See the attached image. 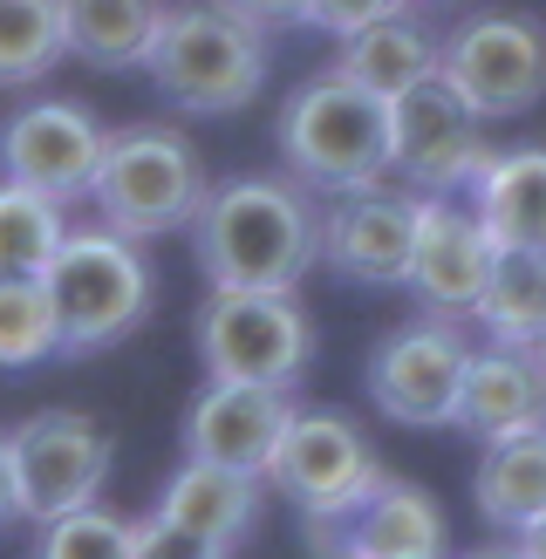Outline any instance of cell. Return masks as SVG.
Here are the masks:
<instances>
[{
  "label": "cell",
  "instance_id": "cell-1",
  "mask_svg": "<svg viewBox=\"0 0 546 559\" xmlns=\"http://www.w3.org/2000/svg\"><path fill=\"white\" fill-rule=\"evenodd\" d=\"M191 253L212 287L294 294L321 266V212L300 178H226L191 218Z\"/></svg>",
  "mask_w": 546,
  "mask_h": 559
},
{
  "label": "cell",
  "instance_id": "cell-2",
  "mask_svg": "<svg viewBox=\"0 0 546 559\" xmlns=\"http://www.w3.org/2000/svg\"><path fill=\"white\" fill-rule=\"evenodd\" d=\"M273 144L287 157V178H300L308 191L376 185L390 178V103L328 62L281 103Z\"/></svg>",
  "mask_w": 546,
  "mask_h": 559
},
{
  "label": "cell",
  "instance_id": "cell-3",
  "mask_svg": "<svg viewBox=\"0 0 546 559\" xmlns=\"http://www.w3.org/2000/svg\"><path fill=\"white\" fill-rule=\"evenodd\" d=\"M144 69L185 117H233L266 82V27H253L233 0H178L164 8Z\"/></svg>",
  "mask_w": 546,
  "mask_h": 559
},
{
  "label": "cell",
  "instance_id": "cell-4",
  "mask_svg": "<svg viewBox=\"0 0 546 559\" xmlns=\"http://www.w3.org/2000/svg\"><path fill=\"white\" fill-rule=\"evenodd\" d=\"M41 287L55 307L62 355H96L144 328L157 280L144 260V239H130L117 226H75V233H62L55 260L41 266Z\"/></svg>",
  "mask_w": 546,
  "mask_h": 559
},
{
  "label": "cell",
  "instance_id": "cell-5",
  "mask_svg": "<svg viewBox=\"0 0 546 559\" xmlns=\"http://www.w3.org/2000/svg\"><path fill=\"white\" fill-rule=\"evenodd\" d=\"M205 164L191 151V136L171 123H123L103 136L90 199L103 212V226H117L130 239H164L185 233L205 205Z\"/></svg>",
  "mask_w": 546,
  "mask_h": 559
},
{
  "label": "cell",
  "instance_id": "cell-6",
  "mask_svg": "<svg viewBox=\"0 0 546 559\" xmlns=\"http://www.w3.org/2000/svg\"><path fill=\"white\" fill-rule=\"evenodd\" d=\"M199 361L218 382H260V389H294L314 361V328L294 294H260V287H212L199 307Z\"/></svg>",
  "mask_w": 546,
  "mask_h": 559
},
{
  "label": "cell",
  "instance_id": "cell-7",
  "mask_svg": "<svg viewBox=\"0 0 546 559\" xmlns=\"http://www.w3.org/2000/svg\"><path fill=\"white\" fill-rule=\"evenodd\" d=\"M437 75L464 96L478 123L526 117L546 96V27L533 14H464L444 41H437Z\"/></svg>",
  "mask_w": 546,
  "mask_h": 559
},
{
  "label": "cell",
  "instance_id": "cell-8",
  "mask_svg": "<svg viewBox=\"0 0 546 559\" xmlns=\"http://www.w3.org/2000/svg\"><path fill=\"white\" fill-rule=\"evenodd\" d=\"M266 478L308 525H328V519H348L382 478H390V471L376 464V451L363 443V430H355L348 416H335V409H294L281 443H273Z\"/></svg>",
  "mask_w": 546,
  "mask_h": 559
},
{
  "label": "cell",
  "instance_id": "cell-9",
  "mask_svg": "<svg viewBox=\"0 0 546 559\" xmlns=\"http://www.w3.org/2000/svg\"><path fill=\"white\" fill-rule=\"evenodd\" d=\"M485 123L464 109L444 75H424L417 90L390 96V171L424 199H458L485 171Z\"/></svg>",
  "mask_w": 546,
  "mask_h": 559
},
{
  "label": "cell",
  "instance_id": "cell-10",
  "mask_svg": "<svg viewBox=\"0 0 546 559\" xmlns=\"http://www.w3.org/2000/svg\"><path fill=\"white\" fill-rule=\"evenodd\" d=\"M8 457H14V506L21 519L41 525L75 506H96V491L109 485V464H117V443L82 409H41L8 437Z\"/></svg>",
  "mask_w": 546,
  "mask_h": 559
},
{
  "label": "cell",
  "instance_id": "cell-11",
  "mask_svg": "<svg viewBox=\"0 0 546 559\" xmlns=\"http://www.w3.org/2000/svg\"><path fill=\"white\" fill-rule=\"evenodd\" d=\"M464 361H472V342L458 334V321H444V314L403 321L396 334H382L376 355H369V376H363L369 403L390 416V424L437 430V424H451V409H458Z\"/></svg>",
  "mask_w": 546,
  "mask_h": 559
},
{
  "label": "cell",
  "instance_id": "cell-12",
  "mask_svg": "<svg viewBox=\"0 0 546 559\" xmlns=\"http://www.w3.org/2000/svg\"><path fill=\"white\" fill-rule=\"evenodd\" d=\"M417 212H424V191H396L382 178L328 191L321 266L342 273L348 287H403L410 253H417Z\"/></svg>",
  "mask_w": 546,
  "mask_h": 559
},
{
  "label": "cell",
  "instance_id": "cell-13",
  "mask_svg": "<svg viewBox=\"0 0 546 559\" xmlns=\"http://www.w3.org/2000/svg\"><path fill=\"white\" fill-rule=\"evenodd\" d=\"M103 123L90 117L82 103H27L8 117L0 130V171L14 185H35L48 199H90V178H96V157H103Z\"/></svg>",
  "mask_w": 546,
  "mask_h": 559
},
{
  "label": "cell",
  "instance_id": "cell-14",
  "mask_svg": "<svg viewBox=\"0 0 546 559\" xmlns=\"http://www.w3.org/2000/svg\"><path fill=\"white\" fill-rule=\"evenodd\" d=\"M287 389H260V382H205L185 409V457L199 464H226L246 471V478H266L273 443L287 430Z\"/></svg>",
  "mask_w": 546,
  "mask_h": 559
},
{
  "label": "cell",
  "instance_id": "cell-15",
  "mask_svg": "<svg viewBox=\"0 0 546 559\" xmlns=\"http://www.w3.org/2000/svg\"><path fill=\"white\" fill-rule=\"evenodd\" d=\"M491 233L478 226L472 205H451V199H424L417 212V253H410V273L403 287L417 294V307H430V314H472L478 307V287L491 273Z\"/></svg>",
  "mask_w": 546,
  "mask_h": 559
},
{
  "label": "cell",
  "instance_id": "cell-16",
  "mask_svg": "<svg viewBox=\"0 0 546 559\" xmlns=\"http://www.w3.org/2000/svg\"><path fill=\"white\" fill-rule=\"evenodd\" d=\"M314 533L328 559H444V512L403 478H382L348 519H328Z\"/></svg>",
  "mask_w": 546,
  "mask_h": 559
},
{
  "label": "cell",
  "instance_id": "cell-17",
  "mask_svg": "<svg viewBox=\"0 0 546 559\" xmlns=\"http://www.w3.org/2000/svg\"><path fill=\"white\" fill-rule=\"evenodd\" d=\"M458 430H472L478 443H499L519 430H546V376L526 348H472L464 361V382H458V409H451Z\"/></svg>",
  "mask_w": 546,
  "mask_h": 559
},
{
  "label": "cell",
  "instance_id": "cell-18",
  "mask_svg": "<svg viewBox=\"0 0 546 559\" xmlns=\"http://www.w3.org/2000/svg\"><path fill=\"white\" fill-rule=\"evenodd\" d=\"M472 212L491 233V246H533L546 253V144L491 151L472 178Z\"/></svg>",
  "mask_w": 546,
  "mask_h": 559
},
{
  "label": "cell",
  "instance_id": "cell-19",
  "mask_svg": "<svg viewBox=\"0 0 546 559\" xmlns=\"http://www.w3.org/2000/svg\"><path fill=\"white\" fill-rule=\"evenodd\" d=\"M157 512L164 519H178L191 525V533H205L212 546H239L246 533H253V519H260V478H246V471H226V464H199V457H185V471L171 485H164L157 498Z\"/></svg>",
  "mask_w": 546,
  "mask_h": 559
},
{
  "label": "cell",
  "instance_id": "cell-20",
  "mask_svg": "<svg viewBox=\"0 0 546 559\" xmlns=\"http://www.w3.org/2000/svg\"><path fill=\"white\" fill-rule=\"evenodd\" d=\"M472 506L499 533H526L533 519H546V430L485 443V457L472 471Z\"/></svg>",
  "mask_w": 546,
  "mask_h": 559
},
{
  "label": "cell",
  "instance_id": "cell-21",
  "mask_svg": "<svg viewBox=\"0 0 546 559\" xmlns=\"http://www.w3.org/2000/svg\"><path fill=\"white\" fill-rule=\"evenodd\" d=\"M157 27H164V0H62L69 55L103 69V75L144 69Z\"/></svg>",
  "mask_w": 546,
  "mask_h": 559
},
{
  "label": "cell",
  "instance_id": "cell-22",
  "mask_svg": "<svg viewBox=\"0 0 546 559\" xmlns=\"http://www.w3.org/2000/svg\"><path fill=\"white\" fill-rule=\"evenodd\" d=\"M335 69L348 82H363L369 96H403V90H417L424 75H437V35L424 21H410L390 14V21H369V27H355V35H342V55H335Z\"/></svg>",
  "mask_w": 546,
  "mask_h": 559
},
{
  "label": "cell",
  "instance_id": "cell-23",
  "mask_svg": "<svg viewBox=\"0 0 546 559\" xmlns=\"http://www.w3.org/2000/svg\"><path fill=\"white\" fill-rule=\"evenodd\" d=\"M472 321L499 348H539V334H546V253H533V246H499L485 287H478Z\"/></svg>",
  "mask_w": 546,
  "mask_h": 559
},
{
  "label": "cell",
  "instance_id": "cell-24",
  "mask_svg": "<svg viewBox=\"0 0 546 559\" xmlns=\"http://www.w3.org/2000/svg\"><path fill=\"white\" fill-rule=\"evenodd\" d=\"M69 55L62 0H0V90H27Z\"/></svg>",
  "mask_w": 546,
  "mask_h": 559
},
{
  "label": "cell",
  "instance_id": "cell-25",
  "mask_svg": "<svg viewBox=\"0 0 546 559\" xmlns=\"http://www.w3.org/2000/svg\"><path fill=\"white\" fill-rule=\"evenodd\" d=\"M62 199L0 178V273H41L62 246Z\"/></svg>",
  "mask_w": 546,
  "mask_h": 559
},
{
  "label": "cell",
  "instance_id": "cell-26",
  "mask_svg": "<svg viewBox=\"0 0 546 559\" xmlns=\"http://www.w3.org/2000/svg\"><path fill=\"white\" fill-rule=\"evenodd\" d=\"M62 355L41 273H0V369H35Z\"/></svg>",
  "mask_w": 546,
  "mask_h": 559
},
{
  "label": "cell",
  "instance_id": "cell-27",
  "mask_svg": "<svg viewBox=\"0 0 546 559\" xmlns=\"http://www.w3.org/2000/svg\"><path fill=\"white\" fill-rule=\"evenodd\" d=\"M35 559H130V519L103 506H75L62 519H41Z\"/></svg>",
  "mask_w": 546,
  "mask_h": 559
},
{
  "label": "cell",
  "instance_id": "cell-28",
  "mask_svg": "<svg viewBox=\"0 0 546 559\" xmlns=\"http://www.w3.org/2000/svg\"><path fill=\"white\" fill-rule=\"evenodd\" d=\"M130 559H226V546H212L205 533L151 512V519H130Z\"/></svg>",
  "mask_w": 546,
  "mask_h": 559
},
{
  "label": "cell",
  "instance_id": "cell-29",
  "mask_svg": "<svg viewBox=\"0 0 546 559\" xmlns=\"http://www.w3.org/2000/svg\"><path fill=\"white\" fill-rule=\"evenodd\" d=\"M403 8L410 0H308V27H321V35H355V27L390 21Z\"/></svg>",
  "mask_w": 546,
  "mask_h": 559
},
{
  "label": "cell",
  "instance_id": "cell-30",
  "mask_svg": "<svg viewBox=\"0 0 546 559\" xmlns=\"http://www.w3.org/2000/svg\"><path fill=\"white\" fill-rule=\"evenodd\" d=\"M233 8L253 21V27H308V0H233Z\"/></svg>",
  "mask_w": 546,
  "mask_h": 559
},
{
  "label": "cell",
  "instance_id": "cell-31",
  "mask_svg": "<svg viewBox=\"0 0 546 559\" xmlns=\"http://www.w3.org/2000/svg\"><path fill=\"white\" fill-rule=\"evenodd\" d=\"M21 506H14V457H8V437H0V525H14Z\"/></svg>",
  "mask_w": 546,
  "mask_h": 559
},
{
  "label": "cell",
  "instance_id": "cell-32",
  "mask_svg": "<svg viewBox=\"0 0 546 559\" xmlns=\"http://www.w3.org/2000/svg\"><path fill=\"white\" fill-rule=\"evenodd\" d=\"M512 539H519V546H512L519 559H546V519H533L526 533H512Z\"/></svg>",
  "mask_w": 546,
  "mask_h": 559
},
{
  "label": "cell",
  "instance_id": "cell-33",
  "mask_svg": "<svg viewBox=\"0 0 546 559\" xmlns=\"http://www.w3.org/2000/svg\"><path fill=\"white\" fill-rule=\"evenodd\" d=\"M526 355H533V361H539V376H546V334H539V348H526Z\"/></svg>",
  "mask_w": 546,
  "mask_h": 559
},
{
  "label": "cell",
  "instance_id": "cell-34",
  "mask_svg": "<svg viewBox=\"0 0 546 559\" xmlns=\"http://www.w3.org/2000/svg\"><path fill=\"white\" fill-rule=\"evenodd\" d=\"M472 559H519V552H472Z\"/></svg>",
  "mask_w": 546,
  "mask_h": 559
}]
</instances>
